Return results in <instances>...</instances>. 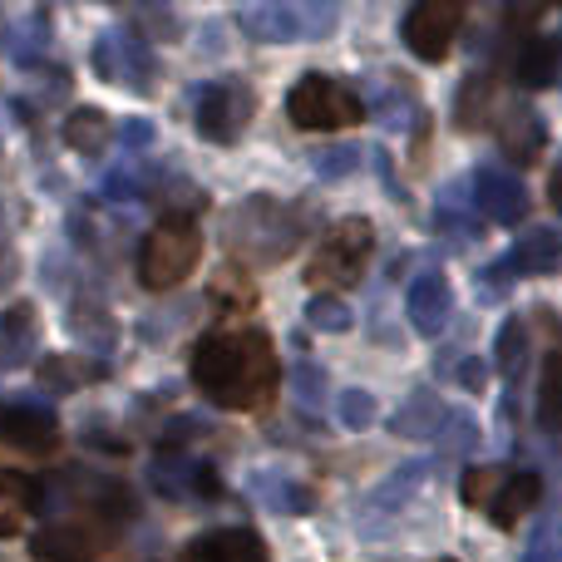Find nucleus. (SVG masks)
Returning a JSON list of instances; mask_svg holds the SVG:
<instances>
[{
  "label": "nucleus",
  "instance_id": "72a5a7b5",
  "mask_svg": "<svg viewBox=\"0 0 562 562\" xmlns=\"http://www.w3.org/2000/svg\"><path fill=\"white\" fill-rule=\"evenodd\" d=\"M296 390L301 400H316V390H326V375H316V366H296Z\"/></svg>",
  "mask_w": 562,
  "mask_h": 562
},
{
  "label": "nucleus",
  "instance_id": "4468645a",
  "mask_svg": "<svg viewBox=\"0 0 562 562\" xmlns=\"http://www.w3.org/2000/svg\"><path fill=\"white\" fill-rule=\"evenodd\" d=\"M538 498H543V479H538L533 469H508V479H504V488H498V498L488 504V518H494L498 528H518V518L533 514Z\"/></svg>",
  "mask_w": 562,
  "mask_h": 562
},
{
  "label": "nucleus",
  "instance_id": "39448f33",
  "mask_svg": "<svg viewBox=\"0 0 562 562\" xmlns=\"http://www.w3.org/2000/svg\"><path fill=\"white\" fill-rule=\"evenodd\" d=\"M257 99L247 85H237V79H217V85H207L203 94H198V134L207 138V144H237L247 128V119H252Z\"/></svg>",
  "mask_w": 562,
  "mask_h": 562
},
{
  "label": "nucleus",
  "instance_id": "2f4dec72",
  "mask_svg": "<svg viewBox=\"0 0 562 562\" xmlns=\"http://www.w3.org/2000/svg\"><path fill=\"white\" fill-rule=\"evenodd\" d=\"M445 429H449L445 449H454V454H464L469 445H479V429H474V419H469V415H459V409H449V415H445Z\"/></svg>",
  "mask_w": 562,
  "mask_h": 562
},
{
  "label": "nucleus",
  "instance_id": "2eb2a0df",
  "mask_svg": "<svg viewBox=\"0 0 562 562\" xmlns=\"http://www.w3.org/2000/svg\"><path fill=\"white\" fill-rule=\"evenodd\" d=\"M558 262H562V237L553 227H533V233H524L514 243L504 267L518 277H548V272H558Z\"/></svg>",
  "mask_w": 562,
  "mask_h": 562
},
{
  "label": "nucleus",
  "instance_id": "423d86ee",
  "mask_svg": "<svg viewBox=\"0 0 562 562\" xmlns=\"http://www.w3.org/2000/svg\"><path fill=\"white\" fill-rule=\"evenodd\" d=\"M459 20H464V5H454V0H425V5H415L405 15L409 55L439 65V59L449 55V45H454V35H459Z\"/></svg>",
  "mask_w": 562,
  "mask_h": 562
},
{
  "label": "nucleus",
  "instance_id": "bb28decb",
  "mask_svg": "<svg viewBox=\"0 0 562 562\" xmlns=\"http://www.w3.org/2000/svg\"><path fill=\"white\" fill-rule=\"evenodd\" d=\"M488 99H494V85H488L484 75H474L464 85V94H459V124L464 128H474V124H484V109H488Z\"/></svg>",
  "mask_w": 562,
  "mask_h": 562
},
{
  "label": "nucleus",
  "instance_id": "20e7f679",
  "mask_svg": "<svg viewBox=\"0 0 562 562\" xmlns=\"http://www.w3.org/2000/svg\"><path fill=\"white\" fill-rule=\"evenodd\" d=\"M286 114L306 134H336V128H350L366 119V99L330 75H306L286 94Z\"/></svg>",
  "mask_w": 562,
  "mask_h": 562
},
{
  "label": "nucleus",
  "instance_id": "4c0bfd02",
  "mask_svg": "<svg viewBox=\"0 0 562 562\" xmlns=\"http://www.w3.org/2000/svg\"><path fill=\"white\" fill-rule=\"evenodd\" d=\"M553 207H562V164H558V173H553Z\"/></svg>",
  "mask_w": 562,
  "mask_h": 562
},
{
  "label": "nucleus",
  "instance_id": "5701e85b",
  "mask_svg": "<svg viewBox=\"0 0 562 562\" xmlns=\"http://www.w3.org/2000/svg\"><path fill=\"white\" fill-rule=\"evenodd\" d=\"M524 360H528V326L524 321H508L498 330V350H494V366L504 380H518L524 375Z\"/></svg>",
  "mask_w": 562,
  "mask_h": 562
},
{
  "label": "nucleus",
  "instance_id": "1a4fd4ad",
  "mask_svg": "<svg viewBox=\"0 0 562 562\" xmlns=\"http://www.w3.org/2000/svg\"><path fill=\"white\" fill-rule=\"evenodd\" d=\"M405 316H409V326H415L425 340L445 336L449 316H454V286H449V277L445 272H425V277L409 281Z\"/></svg>",
  "mask_w": 562,
  "mask_h": 562
},
{
  "label": "nucleus",
  "instance_id": "c9c22d12",
  "mask_svg": "<svg viewBox=\"0 0 562 562\" xmlns=\"http://www.w3.org/2000/svg\"><path fill=\"white\" fill-rule=\"evenodd\" d=\"M524 562H562V553H553V543H548V538H538V543L524 553Z\"/></svg>",
  "mask_w": 562,
  "mask_h": 562
},
{
  "label": "nucleus",
  "instance_id": "9d476101",
  "mask_svg": "<svg viewBox=\"0 0 562 562\" xmlns=\"http://www.w3.org/2000/svg\"><path fill=\"white\" fill-rule=\"evenodd\" d=\"M94 69L109 85H128V89H148V75H154V55L138 35H104L94 45Z\"/></svg>",
  "mask_w": 562,
  "mask_h": 562
},
{
  "label": "nucleus",
  "instance_id": "c756f323",
  "mask_svg": "<svg viewBox=\"0 0 562 562\" xmlns=\"http://www.w3.org/2000/svg\"><path fill=\"white\" fill-rule=\"evenodd\" d=\"M306 316H311V326H316V330H336V336H340V330H350V311L340 306L336 296H316L306 306Z\"/></svg>",
  "mask_w": 562,
  "mask_h": 562
},
{
  "label": "nucleus",
  "instance_id": "0eeeda50",
  "mask_svg": "<svg viewBox=\"0 0 562 562\" xmlns=\"http://www.w3.org/2000/svg\"><path fill=\"white\" fill-rule=\"evenodd\" d=\"M237 233L247 237V247H257V257L277 262V257H286L296 247L301 223H296V213H281L277 203L257 198V203H247V213H237Z\"/></svg>",
  "mask_w": 562,
  "mask_h": 562
},
{
  "label": "nucleus",
  "instance_id": "b1692460",
  "mask_svg": "<svg viewBox=\"0 0 562 562\" xmlns=\"http://www.w3.org/2000/svg\"><path fill=\"white\" fill-rule=\"evenodd\" d=\"M504 479H508V469H504V464H479V469H469V474H464L459 494H464V504H469V508H484V514H488V504L498 498Z\"/></svg>",
  "mask_w": 562,
  "mask_h": 562
},
{
  "label": "nucleus",
  "instance_id": "a211bd4d",
  "mask_svg": "<svg viewBox=\"0 0 562 562\" xmlns=\"http://www.w3.org/2000/svg\"><path fill=\"white\" fill-rule=\"evenodd\" d=\"M558 69H562V40H548V35L528 40V45L518 49V59H514V75H518V85H528V89H543V85H553V79H558Z\"/></svg>",
  "mask_w": 562,
  "mask_h": 562
},
{
  "label": "nucleus",
  "instance_id": "e433bc0d",
  "mask_svg": "<svg viewBox=\"0 0 562 562\" xmlns=\"http://www.w3.org/2000/svg\"><path fill=\"white\" fill-rule=\"evenodd\" d=\"M459 380H464V385H469V390H484L488 370H484V366H479V360H469V366H464V375H459Z\"/></svg>",
  "mask_w": 562,
  "mask_h": 562
},
{
  "label": "nucleus",
  "instance_id": "f03ea898",
  "mask_svg": "<svg viewBox=\"0 0 562 562\" xmlns=\"http://www.w3.org/2000/svg\"><path fill=\"white\" fill-rule=\"evenodd\" d=\"M203 257V233L188 213H173L144 237V252H138V277L148 291H168L178 286Z\"/></svg>",
  "mask_w": 562,
  "mask_h": 562
},
{
  "label": "nucleus",
  "instance_id": "aec40b11",
  "mask_svg": "<svg viewBox=\"0 0 562 562\" xmlns=\"http://www.w3.org/2000/svg\"><path fill=\"white\" fill-rule=\"evenodd\" d=\"M30 346H35V311L20 301L0 316V366H20L30 356Z\"/></svg>",
  "mask_w": 562,
  "mask_h": 562
},
{
  "label": "nucleus",
  "instance_id": "f704fd0d",
  "mask_svg": "<svg viewBox=\"0 0 562 562\" xmlns=\"http://www.w3.org/2000/svg\"><path fill=\"white\" fill-rule=\"evenodd\" d=\"M119 138H124V144H134V148H144L148 138H154V128H148V124H124V128H119Z\"/></svg>",
  "mask_w": 562,
  "mask_h": 562
},
{
  "label": "nucleus",
  "instance_id": "6e6552de",
  "mask_svg": "<svg viewBox=\"0 0 562 562\" xmlns=\"http://www.w3.org/2000/svg\"><path fill=\"white\" fill-rule=\"evenodd\" d=\"M474 213H484L488 223L498 227H518L528 217V193L524 183H518V173H508V168L488 164L474 173Z\"/></svg>",
  "mask_w": 562,
  "mask_h": 562
},
{
  "label": "nucleus",
  "instance_id": "7ed1b4c3",
  "mask_svg": "<svg viewBox=\"0 0 562 562\" xmlns=\"http://www.w3.org/2000/svg\"><path fill=\"white\" fill-rule=\"evenodd\" d=\"M370 247H375V227H370L366 217H340V223L321 237V252L311 257L306 281L321 296H336V291L356 286L360 272H366Z\"/></svg>",
  "mask_w": 562,
  "mask_h": 562
},
{
  "label": "nucleus",
  "instance_id": "cd10ccee",
  "mask_svg": "<svg viewBox=\"0 0 562 562\" xmlns=\"http://www.w3.org/2000/svg\"><path fill=\"white\" fill-rule=\"evenodd\" d=\"M425 469H429V464H405L385 488H380L375 498H370V504H375V508H385V504H405V498L415 494L419 484H425Z\"/></svg>",
  "mask_w": 562,
  "mask_h": 562
},
{
  "label": "nucleus",
  "instance_id": "393cba45",
  "mask_svg": "<svg viewBox=\"0 0 562 562\" xmlns=\"http://www.w3.org/2000/svg\"><path fill=\"white\" fill-rule=\"evenodd\" d=\"M99 375H104V370L85 366V360H75V356H49L45 366H40V380H45V385H55V390L85 385V380H99Z\"/></svg>",
  "mask_w": 562,
  "mask_h": 562
},
{
  "label": "nucleus",
  "instance_id": "c85d7f7f",
  "mask_svg": "<svg viewBox=\"0 0 562 562\" xmlns=\"http://www.w3.org/2000/svg\"><path fill=\"white\" fill-rule=\"evenodd\" d=\"M375 415H380L375 395H366V390H346V395H340V425H346V429L375 425Z\"/></svg>",
  "mask_w": 562,
  "mask_h": 562
},
{
  "label": "nucleus",
  "instance_id": "7c9ffc66",
  "mask_svg": "<svg viewBox=\"0 0 562 562\" xmlns=\"http://www.w3.org/2000/svg\"><path fill=\"white\" fill-rule=\"evenodd\" d=\"M217 301H227V306H237V311H243V306H252V301H257V291H252V281H247V277H237L233 272V267H227V272L223 277H217Z\"/></svg>",
  "mask_w": 562,
  "mask_h": 562
},
{
  "label": "nucleus",
  "instance_id": "f257e3e1",
  "mask_svg": "<svg viewBox=\"0 0 562 562\" xmlns=\"http://www.w3.org/2000/svg\"><path fill=\"white\" fill-rule=\"evenodd\" d=\"M193 385L223 409L272 405L281 385V360L262 330H217L193 350Z\"/></svg>",
  "mask_w": 562,
  "mask_h": 562
},
{
  "label": "nucleus",
  "instance_id": "6ab92c4d",
  "mask_svg": "<svg viewBox=\"0 0 562 562\" xmlns=\"http://www.w3.org/2000/svg\"><path fill=\"white\" fill-rule=\"evenodd\" d=\"M35 508V484L25 474L0 469V538H15L25 528V514Z\"/></svg>",
  "mask_w": 562,
  "mask_h": 562
},
{
  "label": "nucleus",
  "instance_id": "412c9836",
  "mask_svg": "<svg viewBox=\"0 0 562 562\" xmlns=\"http://www.w3.org/2000/svg\"><path fill=\"white\" fill-rule=\"evenodd\" d=\"M65 144L75 148V154H99V148L109 144V119L99 114V109H75V114L65 119Z\"/></svg>",
  "mask_w": 562,
  "mask_h": 562
},
{
  "label": "nucleus",
  "instance_id": "dca6fc26",
  "mask_svg": "<svg viewBox=\"0 0 562 562\" xmlns=\"http://www.w3.org/2000/svg\"><path fill=\"white\" fill-rule=\"evenodd\" d=\"M498 144L514 164H538L543 158V144H548V128L533 109H508L504 124H498Z\"/></svg>",
  "mask_w": 562,
  "mask_h": 562
},
{
  "label": "nucleus",
  "instance_id": "9b49d317",
  "mask_svg": "<svg viewBox=\"0 0 562 562\" xmlns=\"http://www.w3.org/2000/svg\"><path fill=\"white\" fill-rule=\"evenodd\" d=\"M0 439L25 454H49L59 445V419L40 405H5L0 409Z\"/></svg>",
  "mask_w": 562,
  "mask_h": 562
},
{
  "label": "nucleus",
  "instance_id": "f8f14e48",
  "mask_svg": "<svg viewBox=\"0 0 562 562\" xmlns=\"http://www.w3.org/2000/svg\"><path fill=\"white\" fill-rule=\"evenodd\" d=\"M237 25H243L252 40H262V45H286V40L306 35L311 15H306V10H296V5H281V0H272V5L237 10Z\"/></svg>",
  "mask_w": 562,
  "mask_h": 562
},
{
  "label": "nucleus",
  "instance_id": "a878e982",
  "mask_svg": "<svg viewBox=\"0 0 562 562\" xmlns=\"http://www.w3.org/2000/svg\"><path fill=\"white\" fill-rule=\"evenodd\" d=\"M439 425H445V409H439L429 395H415V400H409L405 415H395V429H400V435H409V439L435 435Z\"/></svg>",
  "mask_w": 562,
  "mask_h": 562
},
{
  "label": "nucleus",
  "instance_id": "f3484780",
  "mask_svg": "<svg viewBox=\"0 0 562 562\" xmlns=\"http://www.w3.org/2000/svg\"><path fill=\"white\" fill-rule=\"evenodd\" d=\"M109 543V528L99 524H55L45 528V533L35 538V553L40 558H85V553H99V548Z\"/></svg>",
  "mask_w": 562,
  "mask_h": 562
},
{
  "label": "nucleus",
  "instance_id": "4be33fe9",
  "mask_svg": "<svg viewBox=\"0 0 562 562\" xmlns=\"http://www.w3.org/2000/svg\"><path fill=\"white\" fill-rule=\"evenodd\" d=\"M538 419L543 429H562V350H553L538 380Z\"/></svg>",
  "mask_w": 562,
  "mask_h": 562
},
{
  "label": "nucleus",
  "instance_id": "473e14b6",
  "mask_svg": "<svg viewBox=\"0 0 562 562\" xmlns=\"http://www.w3.org/2000/svg\"><path fill=\"white\" fill-rule=\"evenodd\" d=\"M356 164H360L356 148H330L326 158H316V173H321V178H340V173H350Z\"/></svg>",
  "mask_w": 562,
  "mask_h": 562
},
{
  "label": "nucleus",
  "instance_id": "ddd939ff",
  "mask_svg": "<svg viewBox=\"0 0 562 562\" xmlns=\"http://www.w3.org/2000/svg\"><path fill=\"white\" fill-rule=\"evenodd\" d=\"M183 562H267V548L247 528H217L183 548Z\"/></svg>",
  "mask_w": 562,
  "mask_h": 562
},
{
  "label": "nucleus",
  "instance_id": "58836bf2",
  "mask_svg": "<svg viewBox=\"0 0 562 562\" xmlns=\"http://www.w3.org/2000/svg\"><path fill=\"white\" fill-rule=\"evenodd\" d=\"M439 562H449V558H439Z\"/></svg>",
  "mask_w": 562,
  "mask_h": 562
}]
</instances>
